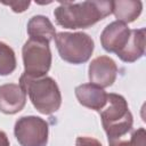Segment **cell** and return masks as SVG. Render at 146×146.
<instances>
[{"instance_id":"6da1fadb","label":"cell","mask_w":146,"mask_h":146,"mask_svg":"<svg viewBox=\"0 0 146 146\" xmlns=\"http://www.w3.org/2000/svg\"><path fill=\"white\" fill-rule=\"evenodd\" d=\"M112 14V1L59 2L54 10L56 23L65 29H88Z\"/></svg>"},{"instance_id":"7a4b0ae2","label":"cell","mask_w":146,"mask_h":146,"mask_svg":"<svg viewBox=\"0 0 146 146\" xmlns=\"http://www.w3.org/2000/svg\"><path fill=\"white\" fill-rule=\"evenodd\" d=\"M19 86L29 95L31 103L41 114H52L62 105V94L57 82L50 76L30 78L22 74Z\"/></svg>"},{"instance_id":"3957f363","label":"cell","mask_w":146,"mask_h":146,"mask_svg":"<svg viewBox=\"0 0 146 146\" xmlns=\"http://www.w3.org/2000/svg\"><path fill=\"white\" fill-rule=\"evenodd\" d=\"M99 114L108 140L122 138L132 130L133 117L125 98L121 95L107 94L106 104Z\"/></svg>"},{"instance_id":"277c9868","label":"cell","mask_w":146,"mask_h":146,"mask_svg":"<svg viewBox=\"0 0 146 146\" xmlns=\"http://www.w3.org/2000/svg\"><path fill=\"white\" fill-rule=\"evenodd\" d=\"M54 39L60 58L75 65L88 62L95 48L91 36L83 32H59Z\"/></svg>"},{"instance_id":"5b68a950","label":"cell","mask_w":146,"mask_h":146,"mask_svg":"<svg viewBox=\"0 0 146 146\" xmlns=\"http://www.w3.org/2000/svg\"><path fill=\"white\" fill-rule=\"evenodd\" d=\"M23 63L24 73L30 78L46 76L51 66V51L49 43L29 39L23 48Z\"/></svg>"},{"instance_id":"8992f818","label":"cell","mask_w":146,"mask_h":146,"mask_svg":"<svg viewBox=\"0 0 146 146\" xmlns=\"http://www.w3.org/2000/svg\"><path fill=\"white\" fill-rule=\"evenodd\" d=\"M14 133L21 146H46L49 125L39 116H22L15 123Z\"/></svg>"},{"instance_id":"52a82bcc","label":"cell","mask_w":146,"mask_h":146,"mask_svg":"<svg viewBox=\"0 0 146 146\" xmlns=\"http://www.w3.org/2000/svg\"><path fill=\"white\" fill-rule=\"evenodd\" d=\"M117 75V65L108 56H98L91 60L88 68L89 81L100 88L111 87Z\"/></svg>"},{"instance_id":"ba28073f","label":"cell","mask_w":146,"mask_h":146,"mask_svg":"<svg viewBox=\"0 0 146 146\" xmlns=\"http://www.w3.org/2000/svg\"><path fill=\"white\" fill-rule=\"evenodd\" d=\"M131 30L127 24L115 21L106 25L100 34V43L107 52H120L130 39Z\"/></svg>"},{"instance_id":"9c48e42d","label":"cell","mask_w":146,"mask_h":146,"mask_svg":"<svg viewBox=\"0 0 146 146\" xmlns=\"http://www.w3.org/2000/svg\"><path fill=\"white\" fill-rule=\"evenodd\" d=\"M26 104V94L19 84L6 83L0 86V112L5 114H16Z\"/></svg>"},{"instance_id":"30bf717a","label":"cell","mask_w":146,"mask_h":146,"mask_svg":"<svg viewBox=\"0 0 146 146\" xmlns=\"http://www.w3.org/2000/svg\"><path fill=\"white\" fill-rule=\"evenodd\" d=\"M78 102L90 110L100 111L107 100V94L105 90L92 83H83L75 88L74 90Z\"/></svg>"},{"instance_id":"8fae6325","label":"cell","mask_w":146,"mask_h":146,"mask_svg":"<svg viewBox=\"0 0 146 146\" xmlns=\"http://www.w3.org/2000/svg\"><path fill=\"white\" fill-rule=\"evenodd\" d=\"M145 29L131 30L128 43L116 56L125 63H133L141 58L145 54Z\"/></svg>"},{"instance_id":"7c38bea8","label":"cell","mask_w":146,"mask_h":146,"mask_svg":"<svg viewBox=\"0 0 146 146\" xmlns=\"http://www.w3.org/2000/svg\"><path fill=\"white\" fill-rule=\"evenodd\" d=\"M27 34L30 39L49 43L56 35V30L48 17L42 15L33 16L27 23Z\"/></svg>"},{"instance_id":"4fadbf2b","label":"cell","mask_w":146,"mask_h":146,"mask_svg":"<svg viewBox=\"0 0 146 146\" xmlns=\"http://www.w3.org/2000/svg\"><path fill=\"white\" fill-rule=\"evenodd\" d=\"M143 10V2L136 0L112 1V13L119 22L124 24L136 21Z\"/></svg>"},{"instance_id":"5bb4252c","label":"cell","mask_w":146,"mask_h":146,"mask_svg":"<svg viewBox=\"0 0 146 146\" xmlns=\"http://www.w3.org/2000/svg\"><path fill=\"white\" fill-rule=\"evenodd\" d=\"M15 51L7 43L0 41V75H9L16 68Z\"/></svg>"},{"instance_id":"9a60e30c","label":"cell","mask_w":146,"mask_h":146,"mask_svg":"<svg viewBox=\"0 0 146 146\" xmlns=\"http://www.w3.org/2000/svg\"><path fill=\"white\" fill-rule=\"evenodd\" d=\"M110 146H146V131L144 128H138L132 131L130 137L125 139L124 137L119 139H110Z\"/></svg>"},{"instance_id":"2e32d148","label":"cell","mask_w":146,"mask_h":146,"mask_svg":"<svg viewBox=\"0 0 146 146\" xmlns=\"http://www.w3.org/2000/svg\"><path fill=\"white\" fill-rule=\"evenodd\" d=\"M1 3L9 6L15 13H23L30 7L31 1H1Z\"/></svg>"},{"instance_id":"e0dca14e","label":"cell","mask_w":146,"mask_h":146,"mask_svg":"<svg viewBox=\"0 0 146 146\" xmlns=\"http://www.w3.org/2000/svg\"><path fill=\"white\" fill-rule=\"evenodd\" d=\"M75 146H103L99 140L88 136L78 137L75 140Z\"/></svg>"},{"instance_id":"ac0fdd59","label":"cell","mask_w":146,"mask_h":146,"mask_svg":"<svg viewBox=\"0 0 146 146\" xmlns=\"http://www.w3.org/2000/svg\"><path fill=\"white\" fill-rule=\"evenodd\" d=\"M0 146H10L6 132H3L1 130H0Z\"/></svg>"}]
</instances>
